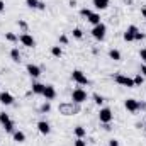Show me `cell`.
<instances>
[{
	"label": "cell",
	"instance_id": "cell-1",
	"mask_svg": "<svg viewBox=\"0 0 146 146\" xmlns=\"http://www.w3.org/2000/svg\"><path fill=\"white\" fill-rule=\"evenodd\" d=\"M106 33H107V26L104 22H100V24H97V26L92 27V36L97 41H104L106 39Z\"/></svg>",
	"mask_w": 146,
	"mask_h": 146
},
{
	"label": "cell",
	"instance_id": "cell-2",
	"mask_svg": "<svg viewBox=\"0 0 146 146\" xmlns=\"http://www.w3.org/2000/svg\"><path fill=\"white\" fill-rule=\"evenodd\" d=\"M114 80H115V83H119V85H122V87H127V88H134L136 85H134V80L131 78V76H126V75H121V73H117L115 76H114Z\"/></svg>",
	"mask_w": 146,
	"mask_h": 146
},
{
	"label": "cell",
	"instance_id": "cell-3",
	"mask_svg": "<svg viewBox=\"0 0 146 146\" xmlns=\"http://www.w3.org/2000/svg\"><path fill=\"white\" fill-rule=\"evenodd\" d=\"M87 100V92L83 88H75L72 92V102L75 104H83Z\"/></svg>",
	"mask_w": 146,
	"mask_h": 146
},
{
	"label": "cell",
	"instance_id": "cell-4",
	"mask_svg": "<svg viewBox=\"0 0 146 146\" xmlns=\"http://www.w3.org/2000/svg\"><path fill=\"white\" fill-rule=\"evenodd\" d=\"M112 119H114V114H112V110L109 107H104V109L99 110V121L102 124H110Z\"/></svg>",
	"mask_w": 146,
	"mask_h": 146
},
{
	"label": "cell",
	"instance_id": "cell-5",
	"mask_svg": "<svg viewBox=\"0 0 146 146\" xmlns=\"http://www.w3.org/2000/svg\"><path fill=\"white\" fill-rule=\"evenodd\" d=\"M72 80L78 85H88V78L85 76V73L80 70H73L72 72Z\"/></svg>",
	"mask_w": 146,
	"mask_h": 146
},
{
	"label": "cell",
	"instance_id": "cell-6",
	"mask_svg": "<svg viewBox=\"0 0 146 146\" xmlns=\"http://www.w3.org/2000/svg\"><path fill=\"white\" fill-rule=\"evenodd\" d=\"M19 41H21L26 48H36V39L31 36V34H27V33L21 34V36H19Z\"/></svg>",
	"mask_w": 146,
	"mask_h": 146
},
{
	"label": "cell",
	"instance_id": "cell-7",
	"mask_svg": "<svg viewBox=\"0 0 146 146\" xmlns=\"http://www.w3.org/2000/svg\"><path fill=\"white\" fill-rule=\"evenodd\" d=\"M139 29L136 27V26H129L127 29H126V33H124V41H127V42H131V41H134V34L138 33Z\"/></svg>",
	"mask_w": 146,
	"mask_h": 146
},
{
	"label": "cell",
	"instance_id": "cell-8",
	"mask_svg": "<svg viewBox=\"0 0 146 146\" xmlns=\"http://www.w3.org/2000/svg\"><path fill=\"white\" fill-rule=\"evenodd\" d=\"M124 107L129 110V112H136V110H139V102L136 99H126Z\"/></svg>",
	"mask_w": 146,
	"mask_h": 146
},
{
	"label": "cell",
	"instance_id": "cell-9",
	"mask_svg": "<svg viewBox=\"0 0 146 146\" xmlns=\"http://www.w3.org/2000/svg\"><path fill=\"white\" fill-rule=\"evenodd\" d=\"M42 97H44L46 100H53V99L56 97L54 87H53V85H46V87H44V92H42Z\"/></svg>",
	"mask_w": 146,
	"mask_h": 146
},
{
	"label": "cell",
	"instance_id": "cell-10",
	"mask_svg": "<svg viewBox=\"0 0 146 146\" xmlns=\"http://www.w3.org/2000/svg\"><path fill=\"white\" fill-rule=\"evenodd\" d=\"M0 104L3 106H12L14 104V95L9 92H0Z\"/></svg>",
	"mask_w": 146,
	"mask_h": 146
},
{
	"label": "cell",
	"instance_id": "cell-11",
	"mask_svg": "<svg viewBox=\"0 0 146 146\" xmlns=\"http://www.w3.org/2000/svg\"><path fill=\"white\" fill-rule=\"evenodd\" d=\"M26 70H27V73H29L31 78H39V75H41V68H39L37 65H34V63H29Z\"/></svg>",
	"mask_w": 146,
	"mask_h": 146
},
{
	"label": "cell",
	"instance_id": "cell-12",
	"mask_svg": "<svg viewBox=\"0 0 146 146\" xmlns=\"http://www.w3.org/2000/svg\"><path fill=\"white\" fill-rule=\"evenodd\" d=\"M37 131H39L41 134H44V136H46V134H49V133H51V127H49V124H48L46 121H39V122H37Z\"/></svg>",
	"mask_w": 146,
	"mask_h": 146
},
{
	"label": "cell",
	"instance_id": "cell-13",
	"mask_svg": "<svg viewBox=\"0 0 146 146\" xmlns=\"http://www.w3.org/2000/svg\"><path fill=\"white\" fill-rule=\"evenodd\" d=\"M92 3L97 10H106L109 7V0H92Z\"/></svg>",
	"mask_w": 146,
	"mask_h": 146
},
{
	"label": "cell",
	"instance_id": "cell-14",
	"mask_svg": "<svg viewBox=\"0 0 146 146\" xmlns=\"http://www.w3.org/2000/svg\"><path fill=\"white\" fill-rule=\"evenodd\" d=\"M87 21H88L92 26H97V24H100V22H102V21H100V14H97V12H92V14H90V17H88Z\"/></svg>",
	"mask_w": 146,
	"mask_h": 146
},
{
	"label": "cell",
	"instance_id": "cell-15",
	"mask_svg": "<svg viewBox=\"0 0 146 146\" xmlns=\"http://www.w3.org/2000/svg\"><path fill=\"white\" fill-rule=\"evenodd\" d=\"M12 134H14V141L15 143H24L26 141V134L22 131H14Z\"/></svg>",
	"mask_w": 146,
	"mask_h": 146
},
{
	"label": "cell",
	"instance_id": "cell-16",
	"mask_svg": "<svg viewBox=\"0 0 146 146\" xmlns=\"http://www.w3.org/2000/svg\"><path fill=\"white\" fill-rule=\"evenodd\" d=\"M44 87L46 85H42V83H33V94H36V95H42V92H44Z\"/></svg>",
	"mask_w": 146,
	"mask_h": 146
},
{
	"label": "cell",
	"instance_id": "cell-17",
	"mask_svg": "<svg viewBox=\"0 0 146 146\" xmlns=\"http://www.w3.org/2000/svg\"><path fill=\"white\" fill-rule=\"evenodd\" d=\"M73 134H75L76 138H85L87 131H85V127H82V126H76V127L73 129Z\"/></svg>",
	"mask_w": 146,
	"mask_h": 146
},
{
	"label": "cell",
	"instance_id": "cell-18",
	"mask_svg": "<svg viewBox=\"0 0 146 146\" xmlns=\"http://www.w3.org/2000/svg\"><path fill=\"white\" fill-rule=\"evenodd\" d=\"M109 58L114 61H121V51L119 49H110L109 51Z\"/></svg>",
	"mask_w": 146,
	"mask_h": 146
},
{
	"label": "cell",
	"instance_id": "cell-19",
	"mask_svg": "<svg viewBox=\"0 0 146 146\" xmlns=\"http://www.w3.org/2000/svg\"><path fill=\"white\" fill-rule=\"evenodd\" d=\"M51 54H53L54 58H61V56H63V49H61V46H53V48H51Z\"/></svg>",
	"mask_w": 146,
	"mask_h": 146
},
{
	"label": "cell",
	"instance_id": "cell-20",
	"mask_svg": "<svg viewBox=\"0 0 146 146\" xmlns=\"http://www.w3.org/2000/svg\"><path fill=\"white\" fill-rule=\"evenodd\" d=\"M10 58H12V61L21 63V53H19V49H17V48H14V49L10 51Z\"/></svg>",
	"mask_w": 146,
	"mask_h": 146
},
{
	"label": "cell",
	"instance_id": "cell-21",
	"mask_svg": "<svg viewBox=\"0 0 146 146\" xmlns=\"http://www.w3.org/2000/svg\"><path fill=\"white\" fill-rule=\"evenodd\" d=\"M39 2L41 0H26V5L29 9H39Z\"/></svg>",
	"mask_w": 146,
	"mask_h": 146
},
{
	"label": "cell",
	"instance_id": "cell-22",
	"mask_svg": "<svg viewBox=\"0 0 146 146\" xmlns=\"http://www.w3.org/2000/svg\"><path fill=\"white\" fill-rule=\"evenodd\" d=\"M3 129H5V133H14V131H15V127H14V122H12V121L5 122V124H3Z\"/></svg>",
	"mask_w": 146,
	"mask_h": 146
},
{
	"label": "cell",
	"instance_id": "cell-23",
	"mask_svg": "<svg viewBox=\"0 0 146 146\" xmlns=\"http://www.w3.org/2000/svg\"><path fill=\"white\" fill-rule=\"evenodd\" d=\"M133 80H134V85L138 87V85H143V82H145V76H143L141 73H138V75H136Z\"/></svg>",
	"mask_w": 146,
	"mask_h": 146
},
{
	"label": "cell",
	"instance_id": "cell-24",
	"mask_svg": "<svg viewBox=\"0 0 146 146\" xmlns=\"http://www.w3.org/2000/svg\"><path fill=\"white\" fill-rule=\"evenodd\" d=\"M9 121H12V119H10V115H9V114H5V112H0V124L3 126V124H5V122H9Z\"/></svg>",
	"mask_w": 146,
	"mask_h": 146
},
{
	"label": "cell",
	"instance_id": "cell-25",
	"mask_svg": "<svg viewBox=\"0 0 146 146\" xmlns=\"http://www.w3.org/2000/svg\"><path fill=\"white\" fill-rule=\"evenodd\" d=\"M94 102H95L97 106H102V104H104V97L99 95V94H94Z\"/></svg>",
	"mask_w": 146,
	"mask_h": 146
},
{
	"label": "cell",
	"instance_id": "cell-26",
	"mask_svg": "<svg viewBox=\"0 0 146 146\" xmlns=\"http://www.w3.org/2000/svg\"><path fill=\"white\" fill-rule=\"evenodd\" d=\"M5 39H7V41H10V42H15V41H17L19 37L15 36L14 33H7V34H5Z\"/></svg>",
	"mask_w": 146,
	"mask_h": 146
},
{
	"label": "cell",
	"instance_id": "cell-27",
	"mask_svg": "<svg viewBox=\"0 0 146 146\" xmlns=\"http://www.w3.org/2000/svg\"><path fill=\"white\" fill-rule=\"evenodd\" d=\"M90 14H92V10H90V9H82V10H80V15H82V17H85V19H88V17H90Z\"/></svg>",
	"mask_w": 146,
	"mask_h": 146
},
{
	"label": "cell",
	"instance_id": "cell-28",
	"mask_svg": "<svg viewBox=\"0 0 146 146\" xmlns=\"http://www.w3.org/2000/svg\"><path fill=\"white\" fill-rule=\"evenodd\" d=\"M73 37H76V39H82L83 37V33H82V29H73Z\"/></svg>",
	"mask_w": 146,
	"mask_h": 146
},
{
	"label": "cell",
	"instance_id": "cell-29",
	"mask_svg": "<svg viewBox=\"0 0 146 146\" xmlns=\"http://www.w3.org/2000/svg\"><path fill=\"white\" fill-rule=\"evenodd\" d=\"M73 146H87V141L83 138H76V141L73 143Z\"/></svg>",
	"mask_w": 146,
	"mask_h": 146
},
{
	"label": "cell",
	"instance_id": "cell-30",
	"mask_svg": "<svg viewBox=\"0 0 146 146\" xmlns=\"http://www.w3.org/2000/svg\"><path fill=\"white\" fill-rule=\"evenodd\" d=\"M145 33H141V31H138V33H136V34H134V41H143V39H145Z\"/></svg>",
	"mask_w": 146,
	"mask_h": 146
},
{
	"label": "cell",
	"instance_id": "cell-31",
	"mask_svg": "<svg viewBox=\"0 0 146 146\" xmlns=\"http://www.w3.org/2000/svg\"><path fill=\"white\" fill-rule=\"evenodd\" d=\"M139 58L143 60V63L146 65V49H141V51H139Z\"/></svg>",
	"mask_w": 146,
	"mask_h": 146
},
{
	"label": "cell",
	"instance_id": "cell-32",
	"mask_svg": "<svg viewBox=\"0 0 146 146\" xmlns=\"http://www.w3.org/2000/svg\"><path fill=\"white\" fill-rule=\"evenodd\" d=\"M49 109H51V106H49V104L46 102V104H44V106L41 107V112H48V110H49Z\"/></svg>",
	"mask_w": 146,
	"mask_h": 146
},
{
	"label": "cell",
	"instance_id": "cell-33",
	"mask_svg": "<svg viewBox=\"0 0 146 146\" xmlns=\"http://www.w3.org/2000/svg\"><path fill=\"white\" fill-rule=\"evenodd\" d=\"M109 146H119V141H117V139H110Z\"/></svg>",
	"mask_w": 146,
	"mask_h": 146
},
{
	"label": "cell",
	"instance_id": "cell-34",
	"mask_svg": "<svg viewBox=\"0 0 146 146\" xmlns=\"http://www.w3.org/2000/svg\"><path fill=\"white\" fill-rule=\"evenodd\" d=\"M3 10H5V2L0 0V12H3Z\"/></svg>",
	"mask_w": 146,
	"mask_h": 146
},
{
	"label": "cell",
	"instance_id": "cell-35",
	"mask_svg": "<svg viewBox=\"0 0 146 146\" xmlns=\"http://www.w3.org/2000/svg\"><path fill=\"white\" fill-rule=\"evenodd\" d=\"M60 41H61L63 44H66V42H68V37H66V36H61V37H60Z\"/></svg>",
	"mask_w": 146,
	"mask_h": 146
},
{
	"label": "cell",
	"instance_id": "cell-36",
	"mask_svg": "<svg viewBox=\"0 0 146 146\" xmlns=\"http://www.w3.org/2000/svg\"><path fill=\"white\" fill-rule=\"evenodd\" d=\"M141 75L146 76V65H141Z\"/></svg>",
	"mask_w": 146,
	"mask_h": 146
},
{
	"label": "cell",
	"instance_id": "cell-37",
	"mask_svg": "<svg viewBox=\"0 0 146 146\" xmlns=\"http://www.w3.org/2000/svg\"><path fill=\"white\" fill-rule=\"evenodd\" d=\"M46 9V3L44 2H39V10H44Z\"/></svg>",
	"mask_w": 146,
	"mask_h": 146
},
{
	"label": "cell",
	"instance_id": "cell-38",
	"mask_svg": "<svg viewBox=\"0 0 146 146\" xmlns=\"http://www.w3.org/2000/svg\"><path fill=\"white\" fill-rule=\"evenodd\" d=\"M141 15L146 19V7H143V9H141Z\"/></svg>",
	"mask_w": 146,
	"mask_h": 146
},
{
	"label": "cell",
	"instance_id": "cell-39",
	"mask_svg": "<svg viewBox=\"0 0 146 146\" xmlns=\"http://www.w3.org/2000/svg\"><path fill=\"white\" fill-rule=\"evenodd\" d=\"M145 121H146V119H145Z\"/></svg>",
	"mask_w": 146,
	"mask_h": 146
}]
</instances>
